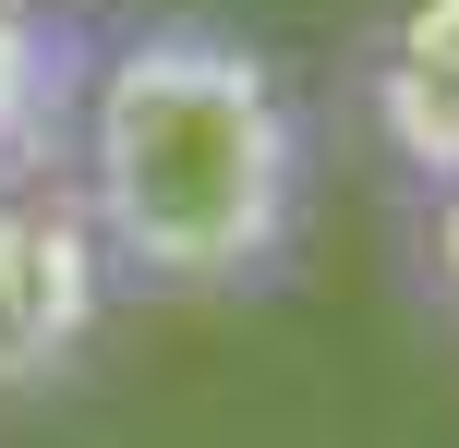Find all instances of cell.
I'll use <instances>...</instances> for the list:
<instances>
[{
	"instance_id": "obj_3",
	"label": "cell",
	"mask_w": 459,
	"mask_h": 448,
	"mask_svg": "<svg viewBox=\"0 0 459 448\" xmlns=\"http://www.w3.org/2000/svg\"><path fill=\"white\" fill-rule=\"evenodd\" d=\"M363 110H375V145H387L423 194L459 182V0H399V13L375 24Z\"/></svg>"
},
{
	"instance_id": "obj_2",
	"label": "cell",
	"mask_w": 459,
	"mask_h": 448,
	"mask_svg": "<svg viewBox=\"0 0 459 448\" xmlns=\"http://www.w3.org/2000/svg\"><path fill=\"white\" fill-rule=\"evenodd\" d=\"M109 303H121V279H109V255H97L85 206H73V182L0 194V400L61 388L73 364L97 352Z\"/></svg>"
},
{
	"instance_id": "obj_5",
	"label": "cell",
	"mask_w": 459,
	"mask_h": 448,
	"mask_svg": "<svg viewBox=\"0 0 459 448\" xmlns=\"http://www.w3.org/2000/svg\"><path fill=\"white\" fill-rule=\"evenodd\" d=\"M423 267H436V303H447V328H459V182L423 194Z\"/></svg>"
},
{
	"instance_id": "obj_4",
	"label": "cell",
	"mask_w": 459,
	"mask_h": 448,
	"mask_svg": "<svg viewBox=\"0 0 459 448\" xmlns=\"http://www.w3.org/2000/svg\"><path fill=\"white\" fill-rule=\"evenodd\" d=\"M85 73H97V37L73 13H0V194L73 182Z\"/></svg>"
},
{
	"instance_id": "obj_1",
	"label": "cell",
	"mask_w": 459,
	"mask_h": 448,
	"mask_svg": "<svg viewBox=\"0 0 459 448\" xmlns=\"http://www.w3.org/2000/svg\"><path fill=\"white\" fill-rule=\"evenodd\" d=\"M73 206L134 303H242L302 255L315 134L242 24L169 13L97 48L73 121Z\"/></svg>"
},
{
	"instance_id": "obj_6",
	"label": "cell",
	"mask_w": 459,
	"mask_h": 448,
	"mask_svg": "<svg viewBox=\"0 0 459 448\" xmlns=\"http://www.w3.org/2000/svg\"><path fill=\"white\" fill-rule=\"evenodd\" d=\"M0 13H85V0H0Z\"/></svg>"
}]
</instances>
